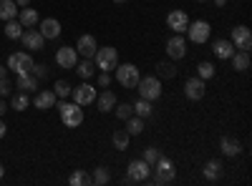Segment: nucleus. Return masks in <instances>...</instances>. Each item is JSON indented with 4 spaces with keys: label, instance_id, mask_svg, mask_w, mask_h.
Returning a JSON list of instances; mask_svg holds the SVG:
<instances>
[{
    "label": "nucleus",
    "instance_id": "nucleus-1",
    "mask_svg": "<svg viewBox=\"0 0 252 186\" xmlns=\"http://www.w3.org/2000/svg\"><path fill=\"white\" fill-rule=\"evenodd\" d=\"M56 108H58V113H61L63 126H68V129H78L81 123H83V106H78V103L56 101Z\"/></svg>",
    "mask_w": 252,
    "mask_h": 186
},
{
    "label": "nucleus",
    "instance_id": "nucleus-2",
    "mask_svg": "<svg viewBox=\"0 0 252 186\" xmlns=\"http://www.w3.org/2000/svg\"><path fill=\"white\" fill-rule=\"evenodd\" d=\"M136 91L141 98L146 101H157L161 96V80L157 76H146V78H139V83H136Z\"/></svg>",
    "mask_w": 252,
    "mask_h": 186
},
{
    "label": "nucleus",
    "instance_id": "nucleus-3",
    "mask_svg": "<svg viewBox=\"0 0 252 186\" xmlns=\"http://www.w3.org/2000/svg\"><path fill=\"white\" fill-rule=\"evenodd\" d=\"M96 66L101 68V71H106V73H111L116 66H119V51L116 48H111V46H106V48H96Z\"/></svg>",
    "mask_w": 252,
    "mask_h": 186
},
{
    "label": "nucleus",
    "instance_id": "nucleus-4",
    "mask_svg": "<svg viewBox=\"0 0 252 186\" xmlns=\"http://www.w3.org/2000/svg\"><path fill=\"white\" fill-rule=\"evenodd\" d=\"M116 71V80L124 86V88H136V83H139V68L134 66V63H121V66H116L114 68Z\"/></svg>",
    "mask_w": 252,
    "mask_h": 186
},
{
    "label": "nucleus",
    "instance_id": "nucleus-5",
    "mask_svg": "<svg viewBox=\"0 0 252 186\" xmlns=\"http://www.w3.org/2000/svg\"><path fill=\"white\" fill-rule=\"evenodd\" d=\"M187 38L192 40V43H207L209 40V33H212V28H209V23L207 20H189V26H187Z\"/></svg>",
    "mask_w": 252,
    "mask_h": 186
},
{
    "label": "nucleus",
    "instance_id": "nucleus-6",
    "mask_svg": "<svg viewBox=\"0 0 252 186\" xmlns=\"http://www.w3.org/2000/svg\"><path fill=\"white\" fill-rule=\"evenodd\" d=\"M5 66H8V71H13L18 76V73H31L35 63H33V58L28 53H10Z\"/></svg>",
    "mask_w": 252,
    "mask_h": 186
},
{
    "label": "nucleus",
    "instance_id": "nucleus-7",
    "mask_svg": "<svg viewBox=\"0 0 252 186\" xmlns=\"http://www.w3.org/2000/svg\"><path fill=\"white\" fill-rule=\"evenodd\" d=\"M154 169H157L154 184H169V181L177 176V169H174L172 159H166V156H159V161L154 163Z\"/></svg>",
    "mask_w": 252,
    "mask_h": 186
},
{
    "label": "nucleus",
    "instance_id": "nucleus-8",
    "mask_svg": "<svg viewBox=\"0 0 252 186\" xmlns=\"http://www.w3.org/2000/svg\"><path fill=\"white\" fill-rule=\"evenodd\" d=\"M204 93H207V80H202L199 76H192L184 83V96L189 101H199V98H204Z\"/></svg>",
    "mask_w": 252,
    "mask_h": 186
},
{
    "label": "nucleus",
    "instance_id": "nucleus-9",
    "mask_svg": "<svg viewBox=\"0 0 252 186\" xmlns=\"http://www.w3.org/2000/svg\"><path fill=\"white\" fill-rule=\"evenodd\" d=\"M166 55L172 60H182L187 55V40L182 38V33H174L169 40H166Z\"/></svg>",
    "mask_w": 252,
    "mask_h": 186
},
{
    "label": "nucleus",
    "instance_id": "nucleus-10",
    "mask_svg": "<svg viewBox=\"0 0 252 186\" xmlns=\"http://www.w3.org/2000/svg\"><path fill=\"white\" fill-rule=\"evenodd\" d=\"M71 96H73V103H78V106H89V103L96 101V86L81 83V86H76V88L71 91Z\"/></svg>",
    "mask_w": 252,
    "mask_h": 186
},
{
    "label": "nucleus",
    "instance_id": "nucleus-11",
    "mask_svg": "<svg viewBox=\"0 0 252 186\" xmlns=\"http://www.w3.org/2000/svg\"><path fill=\"white\" fill-rule=\"evenodd\" d=\"M232 46L235 48H240V51H250L252 48V33H250V28L247 26H235L232 28Z\"/></svg>",
    "mask_w": 252,
    "mask_h": 186
},
{
    "label": "nucleus",
    "instance_id": "nucleus-12",
    "mask_svg": "<svg viewBox=\"0 0 252 186\" xmlns=\"http://www.w3.org/2000/svg\"><path fill=\"white\" fill-rule=\"evenodd\" d=\"M149 174H152V166L144 159H134L129 163V181H149Z\"/></svg>",
    "mask_w": 252,
    "mask_h": 186
},
{
    "label": "nucleus",
    "instance_id": "nucleus-13",
    "mask_svg": "<svg viewBox=\"0 0 252 186\" xmlns=\"http://www.w3.org/2000/svg\"><path fill=\"white\" fill-rule=\"evenodd\" d=\"M56 63H58L61 68H76V63H78V51L71 48V46L58 48V51H56Z\"/></svg>",
    "mask_w": 252,
    "mask_h": 186
},
{
    "label": "nucleus",
    "instance_id": "nucleus-14",
    "mask_svg": "<svg viewBox=\"0 0 252 186\" xmlns=\"http://www.w3.org/2000/svg\"><path fill=\"white\" fill-rule=\"evenodd\" d=\"M20 40H23V46L28 51H43V43H46V38L40 35L38 28H26L23 35H20Z\"/></svg>",
    "mask_w": 252,
    "mask_h": 186
},
{
    "label": "nucleus",
    "instance_id": "nucleus-15",
    "mask_svg": "<svg viewBox=\"0 0 252 186\" xmlns=\"http://www.w3.org/2000/svg\"><path fill=\"white\" fill-rule=\"evenodd\" d=\"M189 26V15L184 10H172L169 15H166V28L174 30V33H184Z\"/></svg>",
    "mask_w": 252,
    "mask_h": 186
},
{
    "label": "nucleus",
    "instance_id": "nucleus-16",
    "mask_svg": "<svg viewBox=\"0 0 252 186\" xmlns=\"http://www.w3.org/2000/svg\"><path fill=\"white\" fill-rule=\"evenodd\" d=\"M96 48H98V46H96V38L89 35V33L81 35L78 43H76V51H78V55H83V58H94V55H96Z\"/></svg>",
    "mask_w": 252,
    "mask_h": 186
},
{
    "label": "nucleus",
    "instance_id": "nucleus-17",
    "mask_svg": "<svg viewBox=\"0 0 252 186\" xmlns=\"http://www.w3.org/2000/svg\"><path fill=\"white\" fill-rule=\"evenodd\" d=\"M56 101H58V96H56L53 91H40V93H35V98H33V106H35L38 111H48V108L56 106Z\"/></svg>",
    "mask_w": 252,
    "mask_h": 186
},
{
    "label": "nucleus",
    "instance_id": "nucleus-18",
    "mask_svg": "<svg viewBox=\"0 0 252 186\" xmlns=\"http://www.w3.org/2000/svg\"><path fill=\"white\" fill-rule=\"evenodd\" d=\"M18 20H20V26L23 28H35L38 23H40V15H38V10L35 8H20V13H18Z\"/></svg>",
    "mask_w": 252,
    "mask_h": 186
},
{
    "label": "nucleus",
    "instance_id": "nucleus-19",
    "mask_svg": "<svg viewBox=\"0 0 252 186\" xmlns=\"http://www.w3.org/2000/svg\"><path fill=\"white\" fill-rule=\"evenodd\" d=\"M38 26H40V28H38V30H40V35H43L46 40H48V38H58V35H61V23H58L56 18H46V20H40Z\"/></svg>",
    "mask_w": 252,
    "mask_h": 186
},
{
    "label": "nucleus",
    "instance_id": "nucleus-20",
    "mask_svg": "<svg viewBox=\"0 0 252 186\" xmlns=\"http://www.w3.org/2000/svg\"><path fill=\"white\" fill-rule=\"evenodd\" d=\"M15 88H20L23 93L35 91V88H38V78H35L33 73H18V76H15Z\"/></svg>",
    "mask_w": 252,
    "mask_h": 186
},
{
    "label": "nucleus",
    "instance_id": "nucleus-21",
    "mask_svg": "<svg viewBox=\"0 0 252 186\" xmlns=\"http://www.w3.org/2000/svg\"><path fill=\"white\" fill-rule=\"evenodd\" d=\"M212 51H215V55H217L220 60H229L237 48L232 46V40H217V43L212 46Z\"/></svg>",
    "mask_w": 252,
    "mask_h": 186
},
{
    "label": "nucleus",
    "instance_id": "nucleus-22",
    "mask_svg": "<svg viewBox=\"0 0 252 186\" xmlns=\"http://www.w3.org/2000/svg\"><path fill=\"white\" fill-rule=\"evenodd\" d=\"M96 106H98V111H101V113H109V111H114V106H116V93H111V91H103L101 96H96Z\"/></svg>",
    "mask_w": 252,
    "mask_h": 186
},
{
    "label": "nucleus",
    "instance_id": "nucleus-23",
    "mask_svg": "<svg viewBox=\"0 0 252 186\" xmlns=\"http://www.w3.org/2000/svg\"><path fill=\"white\" fill-rule=\"evenodd\" d=\"M220 149H222V154H224V156H237V154L242 151V143H240L237 138L222 136V141H220Z\"/></svg>",
    "mask_w": 252,
    "mask_h": 186
},
{
    "label": "nucleus",
    "instance_id": "nucleus-24",
    "mask_svg": "<svg viewBox=\"0 0 252 186\" xmlns=\"http://www.w3.org/2000/svg\"><path fill=\"white\" fill-rule=\"evenodd\" d=\"M229 60H232L235 71H247L250 68V51H235Z\"/></svg>",
    "mask_w": 252,
    "mask_h": 186
},
{
    "label": "nucleus",
    "instance_id": "nucleus-25",
    "mask_svg": "<svg viewBox=\"0 0 252 186\" xmlns=\"http://www.w3.org/2000/svg\"><path fill=\"white\" fill-rule=\"evenodd\" d=\"M204 179H209V181H217L220 179V174H222V163L217 161V159H212V161H207L204 163Z\"/></svg>",
    "mask_w": 252,
    "mask_h": 186
},
{
    "label": "nucleus",
    "instance_id": "nucleus-26",
    "mask_svg": "<svg viewBox=\"0 0 252 186\" xmlns=\"http://www.w3.org/2000/svg\"><path fill=\"white\" fill-rule=\"evenodd\" d=\"M23 30H26V28L20 26V20H15V18H13V20H5V28H3V33H5L10 40H18L20 35H23Z\"/></svg>",
    "mask_w": 252,
    "mask_h": 186
},
{
    "label": "nucleus",
    "instance_id": "nucleus-27",
    "mask_svg": "<svg viewBox=\"0 0 252 186\" xmlns=\"http://www.w3.org/2000/svg\"><path fill=\"white\" fill-rule=\"evenodd\" d=\"M131 108H134V116H139V118H149V116L154 113V108H152V101H146V98H139Z\"/></svg>",
    "mask_w": 252,
    "mask_h": 186
},
{
    "label": "nucleus",
    "instance_id": "nucleus-28",
    "mask_svg": "<svg viewBox=\"0 0 252 186\" xmlns=\"http://www.w3.org/2000/svg\"><path fill=\"white\" fill-rule=\"evenodd\" d=\"M18 15L15 0H0V20H13Z\"/></svg>",
    "mask_w": 252,
    "mask_h": 186
},
{
    "label": "nucleus",
    "instance_id": "nucleus-29",
    "mask_svg": "<svg viewBox=\"0 0 252 186\" xmlns=\"http://www.w3.org/2000/svg\"><path fill=\"white\" fill-rule=\"evenodd\" d=\"M76 73L83 78V80H89L94 73H96V66H94V60L86 58V60H81V63H76Z\"/></svg>",
    "mask_w": 252,
    "mask_h": 186
},
{
    "label": "nucleus",
    "instance_id": "nucleus-30",
    "mask_svg": "<svg viewBox=\"0 0 252 186\" xmlns=\"http://www.w3.org/2000/svg\"><path fill=\"white\" fill-rule=\"evenodd\" d=\"M109 181H111V174H109L106 166H96V169H94V174H91V184H96V186H106Z\"/></svg>",
    "mask_w": 252,
    "mask_h": 186
},
{
    "label": "nucleus",
    "instance_id": "nucleus-31",
    "mask_svg": "<svg viewBox=\"0 0 252 186\" xmlns=\"http://www.w3.org/2000/svg\"><path fill=\"white\" fill-rule=\"evenodd\" d=\"M144 131V118H139V116H129L126 118V133L129 136H139Z\"/></svg>",
    "mask_w": 252,
    "mask_h": 186
},
{
    "label": "nucleus",
    "instance_id": "nucleus-32",
    "mask_svg": "<svg viewBox=\"0 0 252 186\" xmlns=\"http://www.w3.org/2000/svg\"><path fill=\"white\" fill-rule=\"evenodd\" d=\"M177 76V66L169 63V60H161L157 63V78H174Z\"/></svg>",
    "mask_w": 252,
    "mask_h": 186
},
{
    "label": "nucleus",
    "instance_id": "nucleus-33",
    "mask_svg": "<svg viewBox=\"0 0 252 186\" xmlns=\"http://www.w3.org/2000/svg\"><path fill=\"white\" fill-rule=\"evenodd\" d=\"M68 184H71V186H86V184H91V176H89L86 171H81V169H76V171L71 174Z\"/></svg>",
    "mask_w": 252,
    "mask_h": 186
},
{
    "label": "nucleus",
    "instance_id": "nucleus-34",
    "mask_svg": "<svg viewBox=\"0 0 252 186\" xmlns=\"http://www.w3.org/2000/svg\"><path fill=\"white\" fill-rule=\"evenodd\" d=\"M129 138H131V136L126 133V131H116L111 141H114V146H116L119 151H126V149H129Z\"/></svg>",
    "mask_w": 252,
    "mask_h": 186
},
{
    "label": "nucleus",
    "instance_id": "nucleus-35",
    "mask_svg": "<svg viewBox=\"0 0 252 186\" xmlns=\"http://www.w3.org/2000/svg\"><path fill=\"white\" fill-rule=\"evenodd\" d=\"M10 106H13L15 111H26V108L31 106V98H28L23 91H20V93H15V96H13V103H10Z\"/></svg>",
    "mask_w": 252,
    "mask_h": 186
},
{
    "label": "nucleus",
    "instance_id": "nucleus-36",
    "mask_svg": "<svg viewBox=\"0 0 252 186\" xmlns=\"http://www.w3.org/2000/svg\"><path fill=\"white\" fill-rule=\"evenodd\" d=\"M197 76H199L202 80H209V78L215 76V66L209 63V60H202V63L197 66Z\"/></svg>",
    "mask_w": 252,
    "mask_h": 186
},
{
    "label": "nucleus",
    "instance_id": "nucleus-37",
    "mask_svg": "<svg viewBox=\"0 0 252 186\" xmlns=\"http://www.w3.org/2000/svg\"><path fill=\"white\" fill-rule=\"evenodd\" d=\"M53 88H56L53 93H56L58 98H68V96H71V91H73L68 80H56V86H53Z\"/></svg>",
    "mask_w": 252,
    "mask_h": 186
},
{
    "label": "nucleus",
    "instance_id": "nucleus-38",
    "mask_svg": "<svg viewBox=\"0 0 252 186\" xmlns=\"http://www.w3.org/2000/svg\"><path fill=\"white\" fill-rule=\"evenodd\" d=\"M114 111H116V118H121V121H126L129 116H134L131 103H116V106H114Z\"/></svg>",
    "mask_w": 252,
    "mask_h": 186
},
{
    "label": "nucleus",
    "instance_id": "nucleus-39",
    "mask_svg": "<svg viewBox=\"0 0 252 186\" xmlns=\"http://www.w3.org/2000/svg\"><path fill=\"white\" fill-rule=\"evenodd\" d=\"M159 149H154V146H149V149H144V161L149 163V166H154V163L159 161Z\"/></svg>",
    "mask_w": 252,
    "mask_h": 186
},
{
    "label": "nucleus",
    "instance_id": "nucleus-40",
    "mask_svg": "<svg viewBox=\"0 0 252 186\" xmlns=\"http://www.w3.org/2000/svg\"><path fill=\"white\" fill-rule=\"evenodd\" d=\"M38 80L40 78H48V66H43V63H38V66H33V71H31Z\"/></svg>",
    "mask_w": 252,
    "mask_h": 186
},
{
    "label": "nucleus",
    "instance_id": "nucleus-41",
    "mask_svg": "<svg viewBox=\"0 0 252 186\" xmlns=\"http://www.w3.org/2000/svg\"><path fill=\"white\" fill-rule=\"evenodd\" d=\"M10 91H13V83L8 80V76L0 78V96H10Z\"/></svg>",
    "mask_w": 252,
    "mask_h": 186
},
{
    "label": "nucleus",
    "instance_id": "nucleus-42",
    "mask_svg": "<svg viewBox=\"0 0 252 186\" xmlns=\"http://www.w3.org/2000/svg\"><path fill=\"white\" fill-rule=\"evenodd\" d=\"M98 86H101V88H109V86H111V76H109L106 71H101V76H98Z\"/></svg>",
    "mask_w": 252,
    "mask_h": 186
},
{
    "label": "nucleus",
    "instance_id": "nucleus-43",
    "mask_svg": "<svg viewBox=\"0 0 252 186\" xmlns=\"http://www.w3.org/2000/svg\"><path fill=\"white\" fill-rule=\"evenodd\" d=\"M5 111H8V103H5V101H3V98H0V116H3V113H5Z\"/></svg>",
    "mask_w": 252,
    "mask_h": 186
},
{
    "label": "nucleus",
    "instance_id": "nucleus-44",
    "mask_svg": "<svg viewBox=\"0 0 252 186\" xmlns=\"http://www.w3.org/2000/svg\"><path fill=\"white\" fill-rule=\"evenodd\" d=\"M5 133H8V126H5V123H3V121H0V138H3Z\"/></svg>",
    "mask_w": 252,
    "mask_h": 186
},
{
    "label": "nucleus",
    "instance_id": "nucleus-45",
    "mask_svg": "<svg viewBox=\"0 0 252 186\" xmlns=\"http://www.w3.org/2000/svg\"><path fill=\"white\" fill-rule=\"evenodd\" d=\"M15 5H20V8H26V5H31V0H15Z\"/></svg>",
    "mask_w": 252,
    "mask_h": 186
},
{
    "label": "nucleus",
    "instance_id": "nucleus-46",
    "mask_svg": "<svg viewBox=\"0 0 252 186\" xmlns=\"http://www.w3.org/2000/svg\"><path fill=\"white\" fill-rule=\"evenodd\" d=\"M8 76V66H0V78H5Z\"/></svg>",
    "mask_w": 252,
    "mask_h": 186
},
{
    "label": "nucleus",
    "instance_id": "nucleus-47",
    "mask_svg": "<svg viewBox=\"0 0 252 186\" xmlns=\"http://www.w3.org/2000/svg\"><path fill=\"white\" fill-rule=\"evenodd\" d=\"M215 5H217V8H224V5H227V0H215Z\"/></svg>",
    "mask_w": 252,
    "mask_h": 186
},
{
    "label": "nucleus",
    "instance_id": "nucleus-48",
    "mask_svg": "<svg viewBox=\"0 0 252 186\" xmlns=\"http://www.w3.org/2000/svg\"><path fill=\"white\" fill-rule=\"evenodd\" d=\"M3 174H5V169H3V163H0V179H3Z\"/></svg>",
    "mask_w": 252,
    "mask_h": 186
},
{
    "label": "nucleus",
    "instance_id": "nucleus-49",
    "mask_svg": "<svg viewBox=\"0 0 252 186\" xmlns=\"http://www.w3.org/2000/svg\"><path fill=\"white\" fill-rule=\"evenodd\" d=\"M114 3H124V0H114Z\"/></svg>",
    "mask_w": 252,
    "mask_h": 186
},
{
    "label": "nucleus",
    "instance_id": "nucleus-50",
    "mask_svg": "<svg viewBox=\"0 0 252 186\" xmlns=\"http://www.w3.org/2000/svg\"><path fill=\"white\" fill-rule=\"evenodd\" d=\"M197 3H207V0H197Z\"/></svg>",
    "mask_w": 252,
    "mask_h": 186
}]
</instances>
